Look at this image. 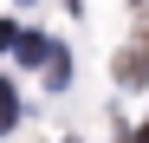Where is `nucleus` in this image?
<instances>
[{
    "label": "nucleus",
    "instance_id": "nucleus-6",
    "mask_svg": "<svg viewBox=\"0 0 149 143\" xmlns=\"http://www.w3.org/2000/svg\"><path fill=\"white\" fill-rule=\"evenodd\" d=\"M130 143H149V124H143V130H130Z\"/></svg>",
    "mask_w": 149,
    "mask_h": 143
},
{
    "label": "nucleus",
    "instance_id": "nucleus-2",
    "mask_svg": "<svg viewBox=\"0 0 149 143\" xmlns=\"http://www.w3.org/2000/svg\"><path fill=\"white\" fill-rule=\"evenodd\" d=\"M45 85H52V91L71 85V52H65V46H52V59H45Z\"/></svg>",
    "mask_w": 149,
    "mask_h": 143
},
{
    "label": "nucleus",
    "instance_id": "nucleus-4",
    "mask_svg": "<svg viewBox=\"0 0 149 143\" xmlns=\"http://www.w3.org/2000/svg\"><path fill=\"white\" fill-rule=\"evenodd\" d=\"M26 65H39V59H52V39H39V33H19V46H13Z\"/></svg>",
    "mask_w": 149,
    "mask_h": 143
},
{
    "label": "nucleus",
    "instance_id": "nucleus-1",
    "mask_svg": "<svg viewBox=\"0 0 149 143\" xmlns=\"http://www.w3.org/2000/svg\"><path fill=\"white\" fill-rule=\"evenodd\" d=\"M117 85H149V52H136V46H130V52H117Z\"/></svg>",
    "mask_w": 149,
    "mask_h": 143
},
{
    "label": "nucleus",
    "instance_id": "nucleus-5",
    "mask_svg": "<svg viewBox=\"0 0 149 143\" xmlns=\"http://www.w3.org/2000/svg\"><path fill=\"white\" fill-rule=\"evenodd\" d=\"M13 46H19V26H13V20H0V52H13Z\"/></svg>",
    "mask_w": 149,
    "mask_h": 143
},
{
    "label": "nucleus",
    "instance_id": "nucleus-3",
    "mask_svg": "<svg viewBox=\"0 0 149 143\" xmlns=\"http://www.w3.org/2000/svg\"><path fill=\"white\" fill-rule=\"evenodd\" d=\"M13 124H19V91H13V78H0V137Z\"/></svg>",
    "mask_w": 149,
    "mask_h": 143
}]
</instances>
